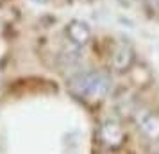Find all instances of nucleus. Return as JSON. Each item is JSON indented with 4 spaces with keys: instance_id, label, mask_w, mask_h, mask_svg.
<instances>
[{
    "instance_id": "f257e3e1",
    "label": "nucleus",
    "mask_w": 159,
    "mask_h": 154,
    "mask_svg": "<svg viewBox=\"0 0 159 154\" xmlns=\"http://www.w3.org/2000/svg\"><path fill=\"white\" fill-rule=\"evenodd\" d=\"M70 91L84 102H100L111 91V77L104 70H88L70 81Z\"/></svg>"
},
{
    "instance_id": "f03ea898",
    "label": "nucleus",
    "mask_w": 159,
    "mask_h": 154,
    "mask_svg": "<svg viewBox=\"0 0 159 154\" xmlns=\"http://www.w3.org/2000/svg\"><path fill=\"white\" fill-rule=\"evenodd\" d=\"M97 140L100 142L106 149L111 151H118L120 147L125 143L127 134L122 124H118L116 120H106L98 125L97 129Z\"/></svg>"
},
{
    "instance_id": "7ed1b4c3",
    "label": "nucleus",
    "mask_w": 159,
    "mask_h": 154,
    "mask_svg": "<svg viewBox=\"0 0 159 154\" xmlns=\"http://www.w3.org/2000/svg\"><path fill=\"white\" fill-rule=\"evenodd\" d=\"M134 59H136V54H134L132 45L125 40H120V41L115 43L113 50H111L109 63H111V68L116 73H125L134 66Z\"/></svg>"
},
{
    "instance_id": "20e7f679",
    "label": "nucleus",
    "mask_w": 159,
    "mask_h": 154,
    "mask_svg": "<svg viewBox=\"0 0 159 154\" xmlns=\"http://www.w3.org/2000/svg\"><path fill=\"white\" fill-rule=\"evenodd\" d=\"M136 127L148 143L159 142V111L139 110L136 113Z\"/></svg>"
},
{
    "instance_id": "39448f33",
    "label": "nucleus",
    "mask_w": 159,
    "mask_h": 154,
    "mask_svg": "<svg viewBox=\"0 0 159 154\" xmlns=\"http://www.w3.org/2000/svg\"><path fill=\"white\" fill-rule=\"evenodd\" d=\"M65 36L68 38V41L75 47H84L89 43L91 40V27L88 25V22L84 20H70L65 27Z\"/></svg>"
},
{
    "instance_id": "423d86ee",
    "label": "nucleus",
    "mask_w": 159,
    "mask_h": 154,
    "mask_svg": "<svg viewBox=\"0 0 159 154\" xmlns=\"http://www.w3.org/2000/svg\"><path fill=\"white\" fill-rule=\"evenodd\" d=\"M30 2H34V4H39V6H45V4H48L50 0H30Z\"/></svg>"
}]
</instances>
